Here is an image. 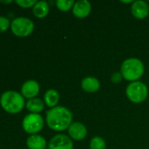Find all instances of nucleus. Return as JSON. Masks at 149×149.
Segmentation results:
<instances>
[{
  "instance_id": "f257e3e1",
  "label": "nucleus",
  "mask_w": 149,
  "mask_h": 149,
  "mask_svg": "<svg viewBox=\"0 0 149 149\" xmlns=\"http://www.w3.org/2000/svg\"><path fill=\"white\" fill-rule=\"evenodd\" d=\"M73 114L64 107H55L47 112V124L54 131H64L72 124Z\"/></svg>"
},
{
  "instance_id": "f03ea898",
  "label": "nucleus",
  "mask_w": 149,
  "mask_h": 149,
  "mask_svg": "<svg viewBox=\"0 0 149 149\" xmlns=\"http://www.w3.org/2000/svg\"><path fill=\"white\" fill-rule=\"evenodd\" d=\"M145 72V66L141 60L135 58H130L126 59L120 68V72L123 79L128 81H137L141 78Z\"/></svg>"
},
{
  "instance_id": "7ed1b4c3",
  "label": "nucleus",
  "mask_w": 149,
  "mask_h": 149,
  "mask_svg": "<svg viewBox=\"0 0 149 149\" xmlns=\"http://www.w3.org/2000/svg\"><path fill=\"white\" fill-rule=\"evenodd\" d=\"M0 104L5 112L14 114L21 112L24 108L25 99L18 92L7 91L1 95Z\"/></svg>"
},
{
  "instance_id": "20e7f679",
  "label": "nucleus",
  "mask_w": 149,
  "mask_h": 149,
  "mask_svg": "<svg viewBox=\"0 0 149 149\" xmlns=\"http://www.w3.org/2000/svg\"><path fill=\"white\" fill-rule=\"evenodd\" d=\"M126 93L129 100L133 103H141L145 101L148 95V86L141 81H134L126 87Z\"/></svg>"
},
{
  "instance_id": "39448f33",
  "label": "nucleus",
  "mask_w": 149,
  "mask_h": 149,
  "mask_svg": "<svg viewBox=\"0 0 149 149\" xmlns=\"http://www.w3.org/2000/svg\"><path fill=\"white\" fill-rule=\"evenodd\" d=\"M11 29L15 36L25 38L31 35V33L33 31L34 24L31 19L27 17H20L12 20L11 24Z\"/></svg>"
},
{
  "instance_id": "423d86ee",
  "label": "nucleus",
  "mask_w": 149,
  "mask_h": 149,
  "mask_svg": "<svg viewBox=\"0 0 149 149\" xmlns=\"http://www.w3.org/2000/svg\"><path fill=\"white\" fill-rule=\"evenodd\" d=\"M23 129L30 134L31 135L36 134L44 127V120L40 114L39 113H29L27 114L22 121Z\"/></svg>"
},
{
  "instance_id": "0eeeda50",
  "label": "nucleus",
  "mask_w": 149,
  "mask_h": 149,
  "mask_svg": "<svg viewBox=\"0 0 149 149\" xmlns=\"http://www.w3.org/2000/svg\"><path fill=\"white\" fill-rule=\"evenodd\" d=\"M74 144L70 137L65 134L54 136L48 144V149H73Z\"/></svg>"
},
{
  "instance_id": "6e6552de",
  "label": "nucleus",
  "mask_w": 149,
  "mask_h": 149,
  "mask_svg": "<svg viewBox=\"0 0 149 149\" xmlns=\"http://www.w3.org/2000/svg\"><path fill=\"white\" fill-rule=\"evenodd\" d=\"M68 135L74 141H83L87 135V128L81 122H74L68 127Z\"/></svg>"
},
{
  "instance_id": "1a4fd4ad",
  "label": "nucleus",
  "mask_w": 149,
  "mask_h": 149,
  "mask_svg": "<svg viewBox=\"0 0 149 149\" xmlns=\"http://www.w3.org/2000/svg\"><path fill=\"white\" fill-rule=\"evenodd\" d=\"M132 14L138 19H144L149 14V6L147 2L142 0L134 1L131 7Z\"/></svg>"
},
{
  "instance_id": "9d476101",
  "label": "nucleus",
  "mask_w": 149,
  "mask_h": 149,
  "mask_svg": "<svg viewBox=\"0 0 149 149\" xmlns=\"http://www.w3.org/2000/svg\"><path fill=\"white\" fill-rule=\"evenodd\" d=\"M91 11V4L87 0H80L75 2L73 6V14L78 18H84L90 15Z\"/></svg>"
},
{
  "instance_id": "9b49d317",
  "label": "nucleus",
  "mask_w": 149,
  "mask_h": 149,
  "mask_svg": "<svg viewBox=\"0 0 149 149\" xmlns=\"http://www.w3.org/2000/svg\"><path fill=\"white\" fill-rule=\"evenodd\" d=\"M40 92V85L35 80H27L25 81L22 87H21V93L22 96L26 99H33Z\"/></svg>"
},
{
  "instance_id": "f8f14e48",
  "label": "nucleus",
  "mask_w": 149,
  "mask_h": 149,
  "mask_svg": "<svg viewBox=\"0 0 149 149\" xmlns=\"http://www.w3.org/2000/svg\"><path fill=\"white\" fill-rule=\"evenodd\" d=\"M82 88L86 93H96L100 88V82L95 77H86L82 80Z\"/></svg>"
},
{
  "instance_id": "ddd939ff",
  "label": "nucleus",
  "mask_w": 149,
  "mask_h": 149,
  "mask_svg": "<svg viewBox=\"0 0 149 149\" xmlns=\"http://www.w3.org/2000/svg\"><path fill=\"white\" fill-rule=\"evenodd\" d=\"M26 145L29 149H46L47 141L39 134H32L27 138Z\"/></svg>"
},
{
  "instance_id": "4468645a",
  "label": "nucleus",
  "mask_w": 149,
  "mask_h": 149,
  "mask_svg": "<svg viewBox=\"0 0 149 149\" xmlns=\"http://www.w3.org/2000/svg\"><path fill=\"white\" fill-rule=\"evenodd\" d=\"M33 15L39 18H43L47 16L49 12V5L46 1H37L32 7Z\"/></svg>"
},
{
  "instance_id": "2eb2a0df",
  "label": "nucleus",
  "mask_w": 149,
  "mask_h": 149,
  "mask_svg": "<svg viewBox=\"0 0 149 149\" xmlns=\"http://www.w3.org/2000/svg\"><path fill=\"white\" fill-rule=\"evenodd\" d=\"M60 100V95L58 92L54 89H49L46 92L44 95V101L45 104L49 107H55Z\"/></svg>"
},
{
  "instance_id": "dca6fc26",
  "label": "nucleus",
  "mask_w": 149,
  "mask_h": 149,
  "mask_svg": "<svg viewBox=\"0 0 149 149\" xmlns=\"http://www.w3.org/2000/svg\"><path fill=\"white\" fill-rule=\"evenodd\" d=\"M25 107L31 113H40L44 109V102L40 99L33 98L26 102Z\"/></svg>"
},
{
  "instance_id": "f3484780",
  "label": "nucleus",
  "mask_w": 149,
  "mask_h": 149,
  "mask_svg": "<svg viewBox=\"0 0 149 149\" xmlns=\"http://www.w3.org/2000/svg\"><path fill=\"white\" fill-rule=\"evenodd\" d=\"M90 148V149H106V143L102 137L96 136L91 139Z\"/></svg>"
},
{
  "instance_id": "a211bd4d",
  "label": "nucleus",
  "mask_w": 149,
  "mask_h": 149,
  "mask_svg": "<svg viewBox=\"0 0 149 149\" xmlns=\"http://www.w3.org/2000/svg\"><path fill=\"white\" fill-rule=\"evenodd\" d=\"M74 4H75V2L73 0H57L56 1V6L61 11H68L71 8L73 9Z\"/></svg>"
},
{
  "instance_id": "6ab92c4d",
  "label": "nucleus",
  "mask_w": 149,
  "mask_h": 149,
  "mask_svg": "<svg viewBox=\"0 0 149 149\" xmlns=\"http://www.w3.org/2000/svg\"><path fill=\"white\" fill-rule=\"evenodd\" d=\"M15 3L22 8H30L33 7L37 3L36 0H16Z\"/></svg>"
},
{
  "instance_id": "aec40b11",
  "label": "nucleus",
  "mask_w": 149,
  "mask_h": 149,
  "mask_svg": "<svg viewBox=\"0 0 149 149\" xmlns=\"http://www.w3.org/2000/svg\"><path fill=\"white\" fill-rule=\"evenodd\" d=\"M10 20L7 17L0 16V32L5 31L10 27Z\"/></svg>"
},
{
  "instance_id": "412c9836",
  "label": "nucleus",
  "mask_w": 149,
  "mask_h": 149,
  "mask_svg": "<svg viewBox=\"0 0 149 149\" xmlns=\"http://www.w3.org/2000/svg\"><path fill=\"white\" fill-rule=\"evenodd\" d=\"M122 79H123V76L121 72H114L111 77V80L113 84H119V82L122 81Z\"/></svg>"
},
{
  "instance_id": "4be33fe9",
  "label": "nucleus",
  "mask_w": 149,
  "mask_h": 149,
  "mask_svg": "<svg viewBox=\"0 0 149 149\" xmlns=\"http://www.w3.org/2000/svg\"><path fill=\"white\" fill-rule=\"evenodd\" d=\"M2 3H11L12 1L11 0H9V1H0Z\"/></svg>"
}]
</instances>
